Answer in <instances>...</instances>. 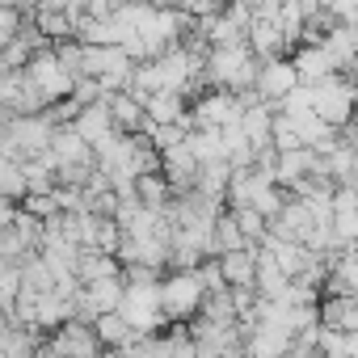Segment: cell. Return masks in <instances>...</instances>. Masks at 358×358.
Instances as JSON below:
<instances>
[{"mask_svg": "<svg viewBox=\"0 0 358 358\" xmlns=\"http://www.w3.org/2000/svg\"><path fill=\"white\" fill-rule=\"evenodd\" d=\"M312 114H316L324 127L345 131V122L358 114V80L345 76V72H337V76H329L324 85H316V89H312Z\"/></svg>", "mask_w": 358, "mask_h": 358, "instance_id": "1", "label": "cell"}, {"mask_svg": "<svg viewBox=\"0 0 358 358\" xmlns=\"http://www.w3.org/2000/svg\"><path fill=\"white\" fill-rule=\"evenodd\" d=\"M203 282L199 274H164L160 278V316L169 324H190L203 312Z\"/></svg>", "mask_w": 358, "mask_h": 358, "instance_id": "2", "label": "cell"}, {"mask_svg": "<svg viewBox=\"0 0 358 358\" xmlns=\"http://www.w3.org/2000/svg\"><path fill=\"white\" fill-rule=\"evenodd\" d=\"M241 114H245V110H241L236 93H228V89H207L203 97L190 101V122H194V131H224V127H236Z\"/></svg>", "mask_w": 358, "mask_h": 358, "instance_id": "3", "label": "cell"}, {"mask_svg": "<svg viewBox=\"0 0 358 358\" xmlns=\"http://www.w3.org/2000/svg\"><path fill=\"white\" fill-rule=\"evenodd\" d=\"M118 316L131 324L135 337L160 333V324H164V316H160V282H156V287H127Z\"/></svg>", "mask_w": 358, "mask_h": 358, "instance_id": "4", "label": "cell"}, {"mask_svg": "<svg viewBox=\"0 0 358 358\" xmlns=\"http://www.w3.org/2000/svg\"><path fill=\"white\" fill-rule=\"evenodd\" d=\"M253 89H257V97H262L266 106H278L282 97H291V93L299 89V76H295V68H291V55H287V59H270V64H262Z\"/></svg>", "mask_w": 358, "mask_h": 358, "instance_id": "5", "label": "cell"}, {"mask_svg": "<svg viewBox=\"0 0 358 358\" xmlns=\"http://www.w3.org/2000/svg\"><path fill=\"white\" fill-rule=\"evenodd\" d=\"M312 232H316V224H312L308 203H299V199H291V194H287V203H282L278 220L270 224V236H274V241H287V245H308V236H312Z\"/></svg>", "mask_w": 358, "mask_h": 358, "instance_id": "6", "label": "cell"}, {"mask_svg": "<svg viewBox=\"0 0 358 358\" xmlns=\"http://www.w3.org/2000/svg\"><path fill=\"white\" fill-rule=\"evenodd\" d=\"M160 177L169 182V190H173V194H190V190L199 186V160L190 156V148H186V143L160 156Z\"/></svg>", "mask_w": 358, "mask_h": 358, "instance_id": "7", "label": "cell"}, {"mask_svg": "<svg viewBox=\"0 0 358 358\" xmlns=\"http://www.w3.org/2000/svg\"><path fill=\"white\" fill-rule=\"evenodd\" d=\"M47 345L55 354H64V358H97L101 354V345L93 337V324H80V320H68L64 329H55Z\"/></svg>", "mask_w": 358, "mask_h": 358, "instance_id": "8", "label": "cell"}, {"mask_svg": "<svg viewBox=\"0 0 358 358\" xmlns=\"http://www.w3.org/2000/svg\"><path fill=\"white\" fill-rule=\"evenodd\" d=\"M72 131L85 139V148L89 152H97V148H106L118 131H114V118H110V106L106 101H97V106H85L80 110V118L72 122Z\"/></svg>", "mask_w": 358, "mask_h": 358, "instance_id": "9", "label": "cell"}, {"mask_svg": "<svg viewBox=\"0 0 358 358\" xmlns=\"http://www.w3.org/2000/svg\"><path fill=\"white\" fill-rule=\"evenodd\" d=\"M287 354H291V333L270 324H253L241 341V358H287Z\"/></svg>", "mask_w": 358, "mask_h": 358, "instance_id": "10", "label": "cell"}, {"mask_svg": "<svg viewBox=\"0 0 358 358\" xmlns=\"http://www.w3.org/2000/svg\"><path fill=\"white\" fill-rule=\"evenodd\" d=\"M106 106H110V118H114V131H118V135H131V139L148 135L143 97H135V93H118V97H106Z\"/></svg>", "mask_w": 358, "mask_h": 358, "instance_id": "11", "label": "cell"}, {"mask_svg": "<svg viewBox=\"0 0 358 358\" xmlns=\"http://www.w3.org/2000/svg\"><path fill=\"white\" fill-rule=\"evenodd\" d=\"M316 316H320V329L358 333V299H350V295H320Z\"/></svg>", "mask_w": 358, "mask_h": 358, "instance_id": "12", "label": "cell"}, {"mask_svg": "<svg viewBox=\"0 0 358 358\" xmlns=\"http://www.w3.org/2000/svg\"><path fill=\"white\" fill-rule=\"evenodd\" d=\"M291 68H295L299 85H308V89H316V85H324L329 76H337V68L329 64V55H324L320 47H295V51H291Z\"/></svg>", "mask_w": 358, "mask_h": 358, "instance_id": "13", "label": "cell"}, {"mask_svg": "<svg viewBox=\"0 0 358 358\" xmlns=\"http://www.w3.org/2000/svg\"><path fill=\"white\" fill-rule=\"evenodd\" d=\"M47 156L55 160V173H59V169H72V164H93V152L85 148V139H80L72 127H55Z\"/></svg>", "mask_w": 358, "mask_h": 358, "instance_id": "14", "label": "cell"}, {"mask_svg": "<svg viewBox=\"0 0 358 358\" xmlns=\"http://www.w3.org/2000/svg\"><path fill=\"white\" fill-rule=\"evenodd\" d=\"M320 51L329 55V64L337 68V72H354V64H358V30H345V26H333L324 38H320Z\"/></svg>", "mask_w": 358, "mask_h": 358, "instance_id": "15", "label": "cell"}, {"mask_svg": "<svg viewBox=\"0 0 358 358\" xmlns=\"http://www.w3.org/2000/svg\"><path fill=\"white\" fill-rule=\"evenodd\" d=\"M249 51L257 64H270V59H287V38L278 30V22H253L249 26Z\"/></svg>", "mask_w": 358, "mask_h": 358, "instance_id": "16", "label": "cell"}, {"mask_svg": "<svg viewBox=\"0 0 358 358\" xmlns=\"http://www.w3.org/2000/svg\"><path fill=\"white\" fill-rule=\"evenodd\" d=\"M274 114H278V106H249L245 114H241V135L249 139V148L253 152H262V148H274L270 143V131H274Z\"/></svg>", "mask_w": 358, "mask_h": 358, "instance_id": "17", "label": "cell"}, {"mask_svg": "<svg viewBox=\"0 0 358 358\" xmlns=\"http://www.w3.org/2000/svg\"><path fill=\"white\" fill-rule=\"evenodd\" d=\"M220 274L228 282V291H253V274H257V249H241L228 257H215Z\"/></svg>", "mask_w": 358, "mask_h": 358, "instance_id": "18", "label": "cell"}, {"mask_svg": "<svg viewBox=\"0 0 358 358\" xmlns=\"http://www.w3.org/2000/svg\"><path fill=\"white\" fill-rule=\"evenodd\" d=\"M291 287V278L270 262V253L266 249H257V274H253V295L257 299H270V303H278L282 299V291Z\"/></svg>", "mask_w": 358, "mask_h": 358, "instance_id": "19", "label": "cell"}, {"mask_svg": "<svg viewBox=\"0 0 358 358\" xmlns=\"http://www.w3.org/2000/svg\"><path fill=\"white\" fill-rule=\"evenodd\" d=\"M106 278H122L118 257H110V253H85V249H80L76 282H80V287H93V282H106Z\"/></svg>", "mask_w": 358, "mask_h": 358, "instance_id": "20", "label": "cell"}, {"mask_svg": "<svg viewBox=\"0 0 358 358\" xmlns=\"http://www.w3.org/2000/svg\"><path fill=\"white\" fill-rule=\"evenodd\" d=\"M135 199H139V207L160 211V215H169V207H173V190H169V182H164L160 173L135 177Z\"/></svg>", "mask_w": 358, "mask_h": 358, "instance_id": "21", "label": "cell"}, {"mask_svg": "<svg viewBox=\"0 0 358 358\" xmlns=\"http://www.w3.org/2000/svg\"><path fill=\"white\" fill-rule=\"evenodd\" d=\"M93 337H97V345H101V350H127V345L135 341L131 324H127L118 312H106V316H97V320H93Z\"/></svg>", "mask_w": 358, "mask_h": 358, "instance_id": "22", "label": "cell"}, {"mask_svg": "<svg viewBox=\"0 0 358 358\" xmlns=\"http://www.w3.org/2000/svg\"><path fill=\"white\" fill-rule=\"evenodd\" d=\"M241 249H249V245H245V236H241L232 211H224V215L215 220V228H211V262H215V257H228V253H241Z\"/></svg>", "mask_w": 358, "mask_h": 358, "instance_id": "23", "label": "cell"}, {"mask_svg": "<svg viewBox=\"0 0 358 358\" xmlns=\"http://www.w3.org/2000/svg\"><path fill=\"white\" fill-rule=\"evenodd\" d=\"M186 148H190V156L199 160V169L224 160V139H220V131H190V135H186Z\"/></svg>", "mask_w": 358, "mask_h": 358, "instance_id": "24", "label": "cell"}, {"mask_svg": "<svg viewBox=\"0 0 358 358\" xmlns=\"http://www.w3.org/2000/svg\"><path fill=\"white\" fill-rule=\"evenodd\" d=\"M232 220H236V228H241V236H245V245H249V249H262V245H266V236H270V224H266L257 211L241 207V211H232Z\"/></svg>", "mask_w": 358, "mask_h": 358, "instance_id": "25", "label": "cell"}, {"mask_svg": "<svg viewBox=\"0 0 358 358\" xmlns=\"http://www.w3.org/2000/svg\"><path fill=\"white\" fill-rule=\"evenodd\" d=\"M186 135H190L186 127H148V135H143V139L152 143V152H156V156H164V152H173V148H182V143H186Z\"/></svg>", "mask_w": 358, "mask_h": 358, "instance_id": "26", "label": "cell"}, {"mask_svg": "<svg viewBox=\"0 0 358 358\" xmlns=\"http://www.w3.org/2000/svg\"><path fill=\"white\" fill-rule=\"evenodd\" d=\"M26 194H30V186H26V177H22V164H0V199L22 203Z\"/></svg>", "mask_w": 358, "mask_h": 358, "instance_id": "27", "label": "cell"}, {"mask_svg": "<svg viewBox=\"0 0 358 358\" xmlns=\"http://www.w3.org/2000/svg\"><path fill=\"white\" fill-rule=\"evenodd\" d=\"M329 236H333L337 253H341V249H350V245L358 241V211H341V215H333V224H329Z\"/></svg>", "mask_w": 358, "mask_h": 358, "instance_id": "28", "label": "cell"}, {"mask_svg": "<svg viewBox=\"0 0 358 358\" xmlns=\"http://www.w3.org/2000/svg\"><path fill=\"white\" fill-rule=\"evenodd\" d=\"M17 207H22L26 215H34L38 224H47L51 215H59V203H55V190H51V194H26V199H22Z\"/></svg>", "mask_w": 358, "mask_h": 358, "instance_id": "29", "label": "cell"}, {"mask_svg": "<svg viewBox=\"0 0 358 358\" xmlns=\"http://www.w3.org/2000/svg\"><path fill=\"white\" fill-rule=\"evenodd\" d=\"M22 26H26V9H17V5H0V38L13 43V38L22 34Z\"/></svg>", "mask_w": 358, "mask_h": 358, "instance_id": "30", "label": "cell"}, {"mask_svg": "<svg viewBox=\"0 0 358 358\" xmlns=\"http://www.w3.org/2000/svg\"><path fill=\"white\" fill-rule=\"evenodd\" d=\"M13 215H17V203L0 199V228H9V224H13Z\"/></svg>", "mask_w": 358, "mask_h": 358, "instance_id": "31", "label": "cell"}, {"mask_svg": "<svg viewBox=\"0 0 358 358\" xmlns=\"http://www.w3.org/2000/svg\"><path fill=\"white\" fill-rule=\"evenodd\" d=\"M345 358H358V333H345Z\"/></svg>", "mask_w": 358, "mask_h": 358, "instance_id": "32", "label": "cell"}, {"mask_svg": "<svg viewBox=\"0 0 358 358\" xmlns=\"http://www.w3.org/2000/svg\"><path fill=\"white\" fill-rule=\"evenodd\" d=\"M97 358H122V350H101Z\"/></svg>", "mask_w": 358, "mask_h": 358, "instance_id": "33", "label": "cell"}, {"mask_svg": "<svg viewBox=\"0 0 358 358\" xmlns=\"http://www.w3.org/2000/svg\"><path fill=\"white\" fill-rule=\"evenodd\" d=\"M0 324H5V316H0Z\"/></svg>", "mask_w": 358, "mask_h": 358, "instance_id": "34", "label": "cell"}]
</instances>
